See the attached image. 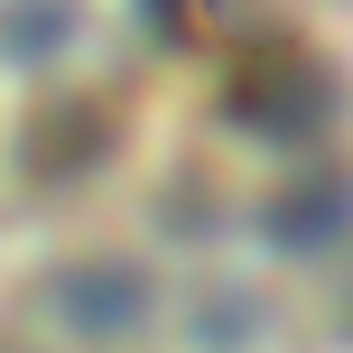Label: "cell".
Masks as SVG:
<instances>
[{
	"mask_svg": "<svg viewBox=\"0 0 353 353\" xmlns=\"http://www.w3.org/2000/svg\"><path fill=\"white\" fill-rule=\"evenodd\" d=\"M65 298H84V307H74L84 325H130V316H140V279H130V270H112V279L84 270V279H65Z\"/></svg>",
	"mask_w": 353,
	"mask_h": 353,
	"instance_id": "obj_1",
	"label": "cell"
}]
</instances>
